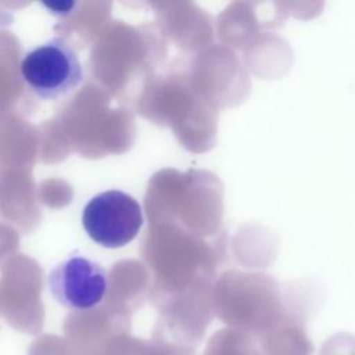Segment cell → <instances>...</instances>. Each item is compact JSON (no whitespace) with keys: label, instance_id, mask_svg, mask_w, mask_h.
<instances>
[{"label":"cell","instance_id":"obj_1","mask_svg":"<svg viewBox=\"0 0 355 355\" xmlns=\"http://www.w3.org/2000/svg\"><path fill=\"white\" fill-rule=\"evenodd\" d=\"M22 80L40 98L58 100L83 80L78 53L64 37H53L28 51L19 65Z\"/></svg>","mask_w":355,"mask_h":355},{"label":"cell","instance_id":"obj_2","mask_svg":"<svg viewBox=\"0 0 355 355\" xmlns=\"http://www.w3.org/2000/svg\"><path fill=\"white\" fill-rule=\"evenodd\" d=\"M143 222L139 201L121 190L96 194L82 212V225L87 236L105 248H119L130 243Z\"/></svg>","mask_w":355,"mask_h":355},{"label":"cell","instance_id":"obj_3","mask_svg":"<svg viewBox=\"0 0 355 355\" xmlns=\"http://www.w3.org/2000/svg\"><path fill=\"white\" fill-rule=\"evenodd\" d=\"M47 284L57 302L82 312L93 309L103 301L108 288V277L98 262L72 255L50 270Z\"/></svg>","mask_w":355,"mask_h":355},{"label":"cell","instance_id":"obj_4","mask_svg":"<svg viewBox=\"0 0 355 355\" xmlns=\"http://www.w3.org/2000/svg\"><path fill=\"white\" fill-rule=\"evenodd\" d=\"M98 355H196L194 349L162 345L121 334L108 341Z\"/></svg>","mask_w":355,"mask_h":355},{"label":"cell","instance_id":"obj_5","mask_svg":"<svg viewBox=\"0 0 355 355\" xmlns=\"http://www.w3.org/2000/svg\"><path fill=\"white\" fill-rule=\"evenodd\" d=\"M258 347L263 355H312L313 352L312 343L298 330L265 334Z\"/></svg>","mask_w":355,"mask_h":355},{"label":"cell","instance_id":"obj_6","mask_svg":"<svg viewBox=\"0 0 355 355\" xmlns=\"http://www.w3.org/2000/svg\"><path fill=\"white\" fill-rule=\"evenodd\" d=\"M204 355H261V351L250 336L220 330L208 341Z\"/></svg>","mask_w":355,"mask_h":355},{"label":"cell","instance_id":"obj_7","mask_svg":"<svg viewBox=\"0 0 355 355\" xmlns=\"http://www.w3.org/2000/svg\"><path fill=\"white\" fill-rule=\"evenodd\" d=\"M28 355H79L68 340L57 336H42L36 338L28 349Z\"/></svg>","mask_w":355,"mask_h":355},{"label":"cell","instance_id":"obj_8","mask_svg":"<svg viewBox=\"0 0 355 355\" xmlns=\"http://www.w3.org/2000/svg\"><path fill=\"white\" fill-rule=\"evenodd\" d=\"M42 6L46 10H49V12H51L53 15L64 17V15H68L69 12H72V10L78 6V3H75V1H53V3H42Z\"/></svg>","mask_w":355,"mask_h":355},{"label":"cell","instance_id":"obj_9","mask_svg":"<svg viewBox=\"0 0 355 355\" xmlns=\"http://www.w3.org/2000/svg\"><path fill=\"white\" fill-rule=\"evenodd\" d=\"M354 344H324L320 355H354Z\"/></svg>","mask_w":355,"mask_h":355}]
</instances>
